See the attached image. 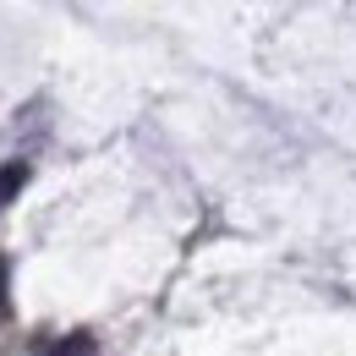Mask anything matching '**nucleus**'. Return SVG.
Instances as JSON below:
<instances>
[{
	"instance_id": "f257e3e1",
	"label": "nucleus",
	"mask_w": 356,
	"mask_h": 356,
	"mask_svg": "<svg viewBox=\"0 0 356 356\" xmlns=\"http://www.w3.org/2000/svg\"><path fill=\"white\" fill-rule=\"evenodd\" d=\"M28 176V170H22V165H11V170H0V203H6V197H11V186H17V181Z\"/></svg>"
}]
</instances>
